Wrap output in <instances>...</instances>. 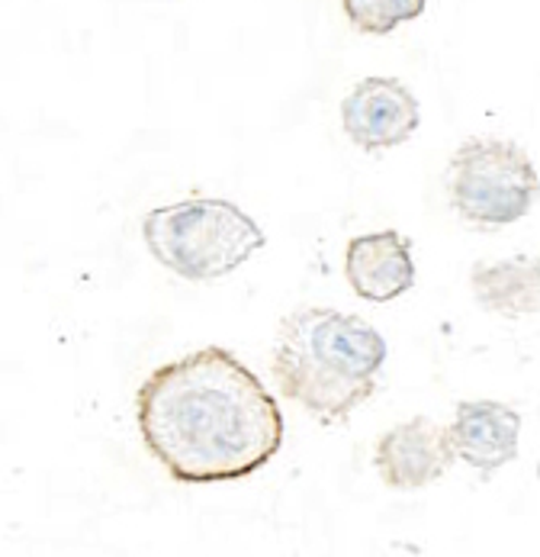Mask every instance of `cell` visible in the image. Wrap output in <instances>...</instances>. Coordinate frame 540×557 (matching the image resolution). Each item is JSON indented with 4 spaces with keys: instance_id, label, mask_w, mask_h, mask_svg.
Listing matches in <instances>:
<instances>
[{
    "instance_id": "7a4b0ae2",
    "label": "cell",
    "mask_w": 540,
    "mask_h": 557,
    "mask_svg": "<svg viewBox=\"0 0 540 557\" xmlns=\"http://www.w3.org/2000/svg\"><path fill=\"white\" fill-rule=\"evenodd\" d=\"M384 364V335L367 319L331 307H300L284 317L271 351L277 391L322 425L348 422L377 397Z\"/></svg>"
},
{
    "instance_id": "52a82bcc",
    "label": "cell",
    "mask_w": 540,
    "mask_h": 557,
    "mask_svg": "<svg viewBox=\"0 0 540 557\" xmlns=\"http://www.w3.org/2000/svg\"><path fill=\"white\" fill-rule=\"evenodd\" d=\"M454 458L492 478L518 458L522 416L499 399H461L448 425Z\"/></svg>"
},
{
    "instance_id": "8992f818",
    "label": "cell",
    "mask_w": 540,
    "mask_h": 557,
    "mask_svg": "<svg viewBox=\"0 0 540 557\" xmlns=\"http://www.w3.org/2000/svg\"><path fill=\"white\" fill-rule=\"evenodd\" d=\"M454 448L448 438V425L412 416L384 435L374 445V471L384 486L399 493H415L444 478L454 468Z\"/></svg>"
},
{
    "instance_id": "ba28073f",
    "label": "cell",
    "mask_w": 540,
    "mask_h": 557,
    "mask_svg": "<svg viewBox=\"0 0 540 557\" xmlns=\"http://www.w3.org/2000/svg\"><path fill=\"white\" fill-rule=\"evenodd\" d=\"M344 281L367 304H392L415 287L412 239L399 230H380L348 242Z\"/></svg>"
},
{
    "instance_id": "8fae6325",
    "label": "cell",
    "mask_w": 540,
    "mask_h": 557,
    "mask_svg": "<svg viewBox=\"0 0 540 557\" xmlns=\"http://www.w3.org/2000/svg\"><path fill=\"white\" fill-rule=\"evenodd\" d=\"M538 480H540V461H538Z\"/></svg>"
},
{
    "instance_id": "3957f363",
    "label": "cell",
    "mask_w": 540,
    "mask_h": 557,
    "mask_svg": "<svg viewBox=\"0 0 540 557\" xmlns=\"http://www.w3.org/2000/svg\"><path fill=\"white\" fill-rule=\"evenodd\" d=\"M142 242L154 261L190 284H213L251 261L264 230L231 200L187 197L146 213Z\"/></svg>"
},
{
    "instance_id": "9c48e42d",
    "label": "cell",
    "mask_w": 540,
    "mask_h": 557,
    "mask_svg": "<svg viewBox=\"0 0 540 557\" xmlns=\"http://www.w3.org/2000/svg\"><path fill=\"white\" fill-rule=\"evenodd\" d=\"M469 290L476 304L502 319L540 313V255H508L499 261L473 264Z\"/></svg>"
},
{
    "instance_id": "5b68a950",
    "label": "cell",
    "mask_w": 540,
    "mask_h": 557,
    "mask_svg": "<svg viewBox=\"0 0 540 557\" xmlns=\"http://www.w3.org/2000/svg\"><path fill=\"white\" fill-rule=\"evenodd\" d=\"M341 126L361 152H386L409 143L422 126V103L399 78L357 81L341 100Z\"/></svg>"
},
{
    "instance_id": "6da1fadb",
    "label": "cell",
    "mask_w": 540,
    "mask_h": 557,
    "mask_svg": "<svg viewBox=\"0 0 540 557\" xmlns=\"http://www.w3.org/2000/svg\"><path fill=\"white\" fill-rule=\"evenodd\" d=\"M136 425L167 478L187 486L251 478L284 448L274 394L219 345L154 368L136 394Z\"/></svg>"
},
{
    "instance_id": "277c9868",
    "label": "cell",
    "mask_w": 540,
    "mask_h": 557,
    "mask_svg": "<svg viewBox=\"0 0 540 557\" xmlns=\"http://www.w3.org/2000/svg\"><path fill=\"white\" fill-rule=\"evenodd\" d=\"M448 194L463 223L492 233L522 223L540 197L531 156L499 136H476L457 146L448 161Z\"/></svg>"
},
{
    "instance_id": "30bf717a",
    "label": "cell",
    "mask_w": 540,
    "mask_h": 557,
    "mask_svg": "<svg viewBox=\"0 0 540 557\" xmlns=\"http://www.w3.org/2000/svg\"><path fill=\"white\" fill-rule=\"evenodd\" d=\"M348 23L364 36H386L425 13L428 0H341Z\"/></svg>"
}]
</instances>
